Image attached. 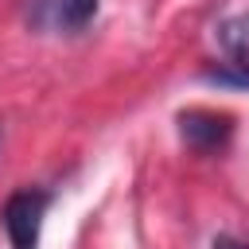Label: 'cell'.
I'll return each instance as SVG.
<instances>
[{"label": "cell", "instance_id": "1", "mask_svg": "<svg viewBox=\"0 0 249 249\" xmlns=\"http://www.w3.org/2000/svg\"><path fill=\"white\" fill-rule=\"evenodd\" d=\"M51 206V195L47 191H16L8 202H4V230H8V241L12 249H35L39 245V226H43V214Z\"/></svg>", "mask_w": 249, "mask_h": 249}, {"label": "cell", "instance_id": "2", "mask_svg": "<svg viewBox=\"0 0 249 249\" xmlns=\"http://www.w3.org/2000/svg\"><path fill=\"white\" fill-rule=\"evenodd\" d=\"M230 132H233V117L230 113H218V109H183L179 113V136L195 152L226 148Z\"/></svg>", "mask_w": 249, "mask_h": 249}, {"label": "cell", "instance_id": "3", "mask_svg": "<svg viewBox=\"0 0 249 249\" xmlns=\"http://www.w3.org/2000/svg\"><path fill=\"white\" fill-rule=\"evenodd\" d=\"M97 16V0H31V27L74 35Z\"/></svg>", "mask_w": 249, "mask_h": 249}, {"label": "cell", "instance_id": "4", "mask_svg": "<svg viewBox=\"0 0 249 249\" xmlns=\"http://www.w3.org/2000/svg\"><path fill=\"white\" fill-rule=\"evenodd\" d=\"M218 47L230 58V66L249 82V12L230 16V19L218 23Z\"/></svg>", "mask_w": 249, "mask_h": 249}, {"label": "cell", "instance_id": "5", "mask_svg": "<svg viewBox=\"0 0 249 249\" xmlns=\"http://www.w3.org/2000/svg\"><path fill=\"white\" fill-rule=\"evenodd\" d=\"M210 249H249L241 237H233V233H218L214 241H210Z\"/></svg>", "mask_w": 249, "mask_h": 249}]
</instances>
